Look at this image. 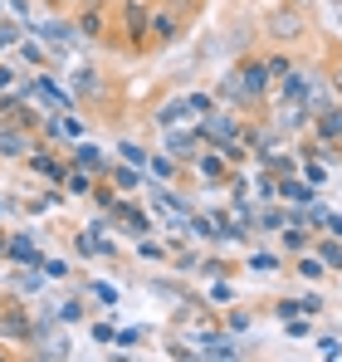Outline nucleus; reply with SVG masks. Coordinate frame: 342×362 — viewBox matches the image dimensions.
Instances as JSON below:
<instances>
[{"mask_svg": "<svg viewBox=\"0 0 342 362\" xmlns=\"http://www.w3.org/2000/svg\"><path fill=\"white\" fill-rule=\"evenodd\" d=\"M323 132H328V137L342 132V113H323Z\"/></svg>", "mask_w": 342, "mask_h": 362, "instance_id": "39448f33", "label": "nucleus"}, {"mask_svg": "<svg viewBox=\"0 0 342 362\" xmlns=\"http://www.w3.org/2000/svg\"><path fill=\"white\" fill-rule=\"evenodd\" d=\"M269 35H274V40H298V35H303V15H298V10H274V15H269Z\"/></svg>", "mask_w": 342, "mask_h": 362, "instance_id": "f257e3e1", "label": "nucleus"}, {"mask_svg": "<svg viewBox=\"0 0 342 362\" xmlns=\"http://www.w3.org/2000/svg\"><path fill=\"white\" fill-rule=\"evenodd\" d=\"M167 147H171V157H191V152H196V137H191V132H176Z\"/></svg>", "mask_w": 342, "mask_h": 362, "instance_id": "7ed1b4c3", "label": "nucleus"}, {"mask_svg": "<svg viewBox=\"0 0 342 362\" xmlns=\"http://www.w3.org/2000/svg\"><path fill=\"white\" fill-rule=\"evenodd\" d=\"M201 172H206V177H220V172H225V162H220V157H206V162H201Z\"/></svg>", "mask_w": 342, "mask_h": 362, "instance_id": "20e7f679", "label": "nucleus"}, {"mask_svg": "<svg viewBox=\"0 0 342 362\" xmlns=\"http://www.w3.org/2000/svg\"><path fill=\"white\" fill-rule=\"evenodd\" d=\"M333 88H338V93H342V64H338V69H333Z\"/></svg>", "mask_w": 342, "mask_h": 362, "instance_id": "6e6552de", "label": "nucleus"}, {"mask_svg": "<svg viewBox=\"0 0 342 362\" xmlns=\"http://www.w3.org/2000/svg\"><path fill=\"white\" fill-rule=\"evenodd\" d=\"M45 40H54V45H59V40H69V25H45Z\"/></svg>", "mask_w": 342, "mask_h": 362, "instance_id": "423d86ee", "label": "nucleus"}, {"mask_svg": "<svg viewBox=\"0 0 342 362\" xmlns=\"http://www.w3.org/2000/svg\"><path fill=\"white\" fill-rule=\"evenodd\" d=\"M264 83H269V64H244V78H240L244 98H259V93H264Z\"/></svg>", "mask_w": 342, "mask_h": 362, "instance_id": "f03ea898", "label": "nucleus"}, {"mask_svg": "<svg viewBox=\"0 0 342 362\" xmlns=\"http://www.w3.org/2000/svg\"><path fill=\"white\" fill-rule=\"evenodd\" d=\"M298 269H303V274H308V279H318V274H323V259H303V264H298Z\"/></svg>", "mask_w": 342, "mask_h": 362, "instance_id": "0eeeda50", "label": "nucleus"}, {"mask_svg": "<svg viewBox=\"0 0 342 362\" xmlns=\"http://www.w3.org/2000/svg\"><path fill=\"white\" fill-rule=\"evenodd\" d=\"M328 226H333V230H338V235H342V216H328Z\"/></svg>", "mask_w": 342, "mask_h": 362, "instance_id": "1a4fd4ad", "label": "nucleus"}]
</instances>
